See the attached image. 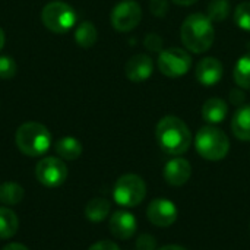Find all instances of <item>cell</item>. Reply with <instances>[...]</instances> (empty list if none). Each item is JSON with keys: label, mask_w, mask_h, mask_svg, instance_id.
Wrapping results in <instances>:
<instances>
[{"label": "cell", "mask_w": 250, "mask_h": 250, "mask_svg": "<svg viewBox=\"0 0 250 250\" xmlns=\"http://www.w3.org/2000/svg\"><path fill=\"white\" fill-rule=\"evenodd\" d=\"M155 138L160 148L168 155H182L192 144V133L189 127L176 116H166L158 122Z\"/></svg>", "instance_id": "obj_1"}, {"label": "cell", "mask_w": 250, "mask_h": 250, "mask_svg": "<svg viewBox=\"0 0 250 250\" xmlns=\"http://www.w3.org/2000/svg\"><path fill=\"white\" fill-rule=\"evenodd\" d=\"M180 37L188 50L199 54L211 48L215 40V29L207 15L192 13L182 23Z\"/></svg>", "instance_id": "obj_2"}, {"label": "cell", "mask_w": 250, "mask_h": 250, "mask_svg": "<svg viewBox=\"0 0 250 250\" xmlns=\"http://www.w3.org/2000/svg\"><path fill=\"white\" fill-rule=\"evenodd\" d=\"M19 151L28 157H41L51 145V133L37 122H28L18 127L15 136Z\"/></svg>", "instance_id": "obj_3"}, {"label": "cell", "mask_w": 250, "mask_h": 250, "mask_svg": "<svg viewBox=\"0 0 250 250\" xmlns=\"http://www.w3.org/2000/svg\"><path fill=\"white\" fill-rule=\"evenodd\" d=\"M195 146L202 158L208 161H220L229 154L230 141L221 129L215 126H204L196 133Z\"/></svg>", "instance_id": "obj_4"}, {"label": "cell", "mask_w": 250, "mask_h": 250, "mask_svg": "<svg viewBox=\"0 0 250 250\" xmlns=\"http://www.w3.org/2000/svg\"><path fill=\"white\" fill-rule=\"evenodd\" d=\"M41 21L54 34H66L76 23V12L64 1H50L42 7Z\"/></svg>", "instance_id": "obj_5"}, {"label": "cell", "mask_w": 250, "mask_h": 250, "mask_svg": "<svg viewBox=\"0 0 250 250\" xmlns=\"http://www.w3.org/2000/svg\"><path fill=\"white\" fill-rule=\"evenodd\" d=\"M113 196L120 207H138L146 196V185L138 174H125L116 182Z\"/></svg>", "instance_id": "obj_6"}, {"label": "cell", "mask_w": 250, "mask_h": 250, "mask_svg": "<svg viewBox=\"0 0 250 250\" xmlns=\"http://www.w3.org/2000/svg\"><path fill=\"white\" fill-rule=\"evenodd\" d=\"M158 69L168 78H180L186 75L192 66V57L182 48H168L160 53Z\"/></svg>", "instance_id": "obj_7"}, {"label": "cell", "mask_w": 250, "mask_h": 250, "mask_svg": "<svg viewBox=\"0 0 250 250\" xmlns=\"http://www.w3.org/2000/svg\"><path fill=\"white\" fill-rule=\"evenodd\" d=\"M142 19V9L135 0H123L114 6L111 12V25L120 32L135 29Z\"/></svg>", "instance_id": "obj_8"}, {"label": "cell", "mask_w": 250, "mask_h": 250, "mask_svg": "<svg viewBox=\"0 0 250 250\" xmlns=\"http://www.w3.org/2000/svg\"><path fill=\"white\" fill-rule=\"evenodd\" d=\"M35 176L42 186L57 188L64 183L67 177V167L60 158L45 157L37 164Z\"/></svg>", "instance_id": "obj_9"}, {"label": "cell", "mask_w": 250, "mask_h": 250, "mask_svg": "<svg viewBox=\"0 0 250 250\" xmlns=\"http://www.w3.org/2000/svg\"><path fill=\"white\" fill-rule=\"evenodd\" d=\"M146 217L154 226L166 229V227H170L176 223V220L179 217V211L171 201L160 198V199L152 201L148 205Z\"/></svg>", "instance_id": "obj_10"}, {"label": "cell", "mask_w": 250, "mask_h": 250, "mask_svg": "<svg viewBox=\"0 0 250 250\" xmlns=\"http://www.w3.org/2000/svg\"><path fill=\"white\" fill-rule=\"evenodd\" d=\"M110 231L119 240H127L133 237L138 229L135 215L127 211H117L110 218Z\"/></svg>", "instance_id": "obj_11"}, {"label": "cell", "mask_w": 250, "mask_h": 250, "mask_svg": "<svg viewBox=\"0 0 250 250\" xmlns=\"http://www.w3.org/2000/svg\"><path fill=\"white\" fill-rule=\"evenodd\" d=\"M154 70V62L148 54H136L126 63L125 72L130 82L139 83L146 81Z\"/></svg>", "instance_id": "obj_12"}, {"label": "cell", "mask_w": 250, "mask_h": 250, "mask_svg": "<svg viewBox=\"0 0 250 250\" xmlns=\"http://www.w3.org/2000/svg\"><path fill=\"white\" fill-rule=\"evenodd\" d=\"M192 176V166L185 158H173L164 167V179L171 186H183Z\"/></svg>", "instance_id": "obj_13"}, {"label": "cell", "mask_w": 250, "mask_h": 250, "mask_svg": "<svg viewBox=\"0 0 250 250\" xmlns=\"http://www.w3.org/2000/svg\"><path fill=\"white\" fill-rule=\"evenodd\" d=\"M196 79L205 86L217 85L223 78V64L215 57H205L196 66Z\"/></svg>", "instance_id": "obj_14"}, {"label": "cell", "mask_w": 250, "mask_h": 250, "mask_svg": "<svg viewBox=\"0 0 250 250\" xmlns=\"http://www.w3.org/2000/svg\"><path fill=\"white\" fill-rule=\"evenodd\" d=\"M227 113H229L227 103L221 98H209L202 105V117L205 122L211 125L221 123L227 117Z\"/></svg>", "instance_id": "obj_15"}, {"label": "cell", "mask_w": 250, "mask_h": 250, "mask_svg": "<svg viewBox=\"0 0 250 250\" xmlns=\"http://www.w3.org/2000/svg\"><path fill=\"white\" fill-rule=\"evenodd\" d=\"M231 130L240 141H250V105H242L231 120Z\"/></svg>", "instance_id": "obj_16"}, {"label": "cell", "mask_w": 250, "mask_h": 250, "mask_svg": "<svg viewBox=\"0 0 250 250\" xmlns=\"http://www.w3.org/2000/svg\"><path fill=\"white\" fill-rule=\"evenodd\" d=\"M54 148H56V152H57V155L60 158L69 160V161H73V160L79 158L81 154H82V144L76 138H72V136L60 138L56 142Z\"/></svg>", "instance_id": "obj_17"}, {"label": "cell", "mask_w": 250, "mask_h": 250, "mask_svg": "<svg viewBox=\"0 0 250 250\" xmlns=\"http://www.w3.org/2000/svg\"><path fill=\"white\" fill-rule=\"evenodd\" d=\"M110 209H111V205L107 199L94 198L85 207V217L92 223H101L108 217Z\"/></svg>", "instance_id": "obj_18"}, {"label": "cell", "mask_w": 250, "mask_h": 250, "mask_svg": "<svg viewBox=\"0 0 250 250\" xmlns=\"http://www.w3.org/2000/svg\"><path fill=\"white\" fill-rule=\"evenodd\" d=\"M19 227V220L16 214L6 207L0 208V239L6 240L16 234Z\"/></svg>", "instance_id": "obj_19"}, {"label": "cell", "mask_w": 250, "mask_h": 250, "mask_svg": "<svg viewBox=\"0 0 250 250\" xmlns=\"http://www.w3.org/2000/svg\"><path fill=\"white\" fill-rule=\"evenodd\" d=\"M97 38H98L97 28L94 26V23L88 21L79 23V26L75 31V41L82 48H91L97 42Z\"/></svg>", "instance_id": "obj_20"}, {"label": "cell", "mask_w": 250, "mask_h": 250, "mask_svg": "<svg viewBox=\"0 0 250 250\" xmlns=\"http://www.w3.org/2000/svg\"><path fill=\"white\" fill-rule=\"evenodd\" d=\"M23 198V188L15 182H4L0 185V202L4 205H18Z\"/></svg>", "instance_id": "obj_21"}, {"label": "cell", "mask_w": 250, "mask_h": 250, "mask_svg": "<svg viewBox=\"0 0 250 250\" xmlns=\"http://www.w3.org/2000/svg\"><path fill=\"white\" fill-rule=\"evenodd\" d=\"M234 81L240 88L250 89V54L237 60L234 66Z\"/></svg>", "instance_id": "obj_22"}, {"label": "cell", "mask_w": 250, "mask_h": 250, "mask_svg": "<svg viewBox=\"0 0 250 250\" xmlns=\"http://www.w3.org/2000/svg\"><path fill=\"white\" fill-rule=\"evenodd\" d=\"M230 13V3L227 0H212L208 4L207 16L211 22H223Z\"/></svg>", "instance_id": "obj_23"}, {"label": "cell", "mask_w": 250, "mask_h": 250, "mask_svg": "<svg viewBox=\"0 0 250 250\" xmlns=\"http://www.w3.org/2000/svg\"><path fill=\"white\" fill-rule=\"evenodd\" d=\"M234 22L245 31H250V1H243L236 7Z\"/></svg>", "instance_id": "obj_24"}, {"label": "cell", "mask_w": 250, "mask_h": 250, "mask_svg": "<svg viewBox=\"0 0 250 250\" xmlns=\"http://www.w3.org/2000/svg\"><path fill=\"white\" fill-rule=\"evenodd\" d=\"M16 62L9 56H0V79H10L16 75Z\"/></svg>", "instance_id": "obj_25"}, {"label": "cell", "mask_w": 250, "mask_h": 250, "mask_svg": "<svg viewBox=\"0 0 250 250\" xmlns=\"http://www.w3.org/2000/svg\"><path fill=\"white\" fill-rule=\"evenodd\" d=\"M136 250H157V240L151 234H142L136 242Z\"/></svg>", "instance_id": "obj_26"}, {"label": "cell", "mask_w": 250, "mask_h": 250, "mask_svg": "<svg viewBox=\"0 0 250 250\" xmlns=\"http://www.w3.org/2000/svg\"><path fill=\"white\" fill-rule=\"evenodd\" d=\"M145 47L151 51H161L163 47V38L158 34H148L144 41Z\"/></svg>", "instance_id": "obj_27"}, {"label": "cell", "mask_w": 250, "mask_h": 250, "mask_svg": "<svg viewBox=\"0 0 250 250\" xmlns=\"http://www.w3.org/2000/svg\"><path fill=\"white\" fill-rule=\"evenodd\" d=\"M151 12L155 16H164L168 12L167 0H151Z\"/></svg>", "instance_id": "obj_28"}, {"label": "cell", "mask_w": 250, "mask_h": 250, "mask_svg": "<svg viewBox=\"0 0 250 250\" xmlns=\"http://www.w3.org/2000/svg\"><path fill=\"white\" fill-rule=\"evenodd\" d=\"M88 250H120L119 246L114 243V242H110V240H101V242H97L95 245H92Z\"/></svg>", "instance_id": "obj_29"}, {"label": "cell", "mask_w": 250, "mask_h": 250, "mask_svg": "<svg viewBox=\"0 0 250 250\" xmlns=\"http://www.w3.org/2000/svg\"><path fill=\"white\" fill-rule=\"evenodd\" d=\"M230 103L234 105H243L245 103V94L240 89H233L230 92Z\"/></svg>", "instance_id": "obj_30"}, {"label": "cell", "mask_w": 250, "mask_h": 250, "mask_svg": "<svg viewBox=\"0 0 250 250\" xmlns=\"http://www.w3.org/2000/svg\"><path fill=\"white\" fill-rule=\"evenodd\" d=\"M3 250H28L23 245H21V243H10V245H7V246H4V249Z\"/></svg>", "instance_id": "obj_31"}, {"label": "cell", "mask_w": 250, "mask_h": 250, "mask_svg": "<svg viewBox=\"0 0 250 250\" xmlns=\"http://www.w3.org/2000/svg\"><path fill=\"white\" fill-rule=\"evenodd\" d=\"M171 1L180 6H190V4H195L198 0H171Z\"/></svg>", "instance_id": "obj_32"}, {"label": "cell", "mask_w": 250, "mask_h": 250, "mask_svg": "<svg viewBox=\"0 0 250 250\" xmlns=\"http://www.w3.org/2000/svg\"><path fill=\"white\" fill-rule=\"evenodd\" d=\"M157 250H186L185 248H182V246H176V245H168V246H163V248H160V249Z\"/></svg>", "instance_id": "obj_33"}, {"label": "cell", "mask_w": 250, "mask_h": 250, "mask_svg": "<svg viewBox=\"0 0 250 250\" xmlns=\"http://www.w3.org/2000/svg\"><path fill=\"white\" fill-rule=\"evenodd\" d=\"M3 45H4V32H3V29L0 28V50L3 48Z\"/></svg>", "instance_id": "obj_34"}]
</instances>
